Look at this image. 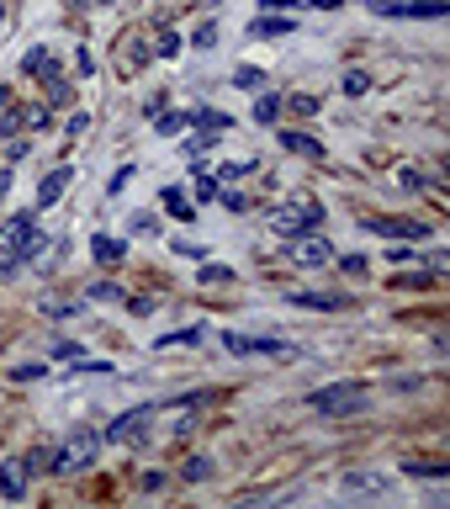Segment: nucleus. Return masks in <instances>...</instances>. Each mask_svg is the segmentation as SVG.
<instances>
[{
    "mask_svg": "<svg viewBox=\"0 0 450 509\" xmlns=\"http://www.w3.org/2000/svg\"><path fill=\"white\" fill-rule=\"evenodd\" d=\"M366 228L371 234H387V239H430V228L424 223H408V218H366Z\"/></svg>",
    "mask_w": 450,
    "mask_h": 509,
    "instance_id": "8",
    "label": "nucleus"
},
{
    "mask_svg": "<svg viewBox=\"0 0 450 509\" xmlns=\"http://www.w3.org/2000/svg\"><path fill=\"white\" fill-rule=\"evenodd\" d=\"M286 106H292V112H297V117H313V112H318V96H292V101H286Z\"/></svg>",
    "mask_w": 450,
    "mask_h": 509,
    "instance_id": "31",
    "label": "nucleus"
},
{
    "mask_svg": "<svg viewBox=\"0 0 450 509\" xmlns=\"http://www.w3.org/2000/svg\"><path fill=\"white\" fill-rule=\"evenodd\" d=\"M191 42H196V48H217V21H202V27L191 32Z\"/></svg>",
    "mask_w": 450,
    "mask_h": 509,
    "instance_id": "25",
    "label": "nucleus"
},
{
    "mask_svg": "<svg viewBox=\"0 0 450 509\" xmlns=\"http://www.w3.org/2000/svg\"><path fill=\"white\" fill-rule=\"evenodd\" d=\"M202 335H207V329L196 324V329H175V335H164V340H154V345H159V351H164V345H196Z\"/></svg>",
    "mask_w": 450,
    "mask_h": 509,
    "instance_id": "24",
    "label": "nucleus"
},
{
    "mask_svg": "<svg viewBox=\"0 0 450 509\" xmlns=\"http://www.w3.org/2000/svg\"><path fill=\"white\" fill-rule=\"evenodd\" d=\"M186 127H191V112H164V117H159V127H154V133H164V138H180V133H186Z\"/></svg>",
    "mask_w": 450,
    "mask_h": 509,
    "instance_id": "18",
    "label": "nucleus"
},
{
    "mask_svg": "<svg viewBox=\"0 0 450 509\" xmlns=\"http://www.w3.org/2000/svg\"><path fill=\"white\" fill-rule=\"evenodd\" d=\"M281 149L297 154V159H324V143L313 133H297V127H281Z\"/></svg>",
    "mask_w": 450,
    "mask_h": 509,
    "instance_id": "10",
    "label": "nucleus"
},
{
    "mask_svg": "<svg viewBox=\"0 0 450 509\" xmlns=\"http://www.w3.org/2000/svg\"><path fill=\"white\" fill-rule=\"evenodd\" d=\"M297 5H313V11H339L345 0H297Z\"/></svg>",
    "mask_w": 450,
    "mask_h": 509,
    "instance_id": "38",
    "label": "nucleus"
},
{
    "mask_svg": "<svg viewBox=\"0 0 450 509\" xmlns=\"http://www.w3.org/2000/svg\"><path fill=\"white\" fill-rule=\"evenodd\" d=\"M143 420H154V404H138V409H127V414H117L106 430H101V441H138V430H143Z\"/></svg>",
    "mask_w": 450,
    "mask_h": 509,
    "instance_id": "6",
    "label": "nucleus"
},
{
    "mask_svg": "<svg viewBox=\"0 0 450 509\" xmlns=\"http://www.w3.org/2000/svg\"><path fill=\"white\" fill-rule=\"evenodd\" d=\"M175 255H186V260H202L207 250H202V244H191V239H175Z\"/></svg>",
    "mask_w": 450,
    "mask_h": 509,
    "instance_id": "34",
    "label": "nucleus"
},
{
    "mask_svg": "<svg viewBox=\"0 0 450 509\" xmlns=\"http://www.w3.org/2000/svg\"><path fill=\"white\" fill-rule=\"evenodd\" d=\"M159 202H164V212H170V218H180V223H191V218H196V207H191V197H186L180 186H164V191H159Z\"/></svg>",
    "mask_w": 450,
    "mask_h": 509,
    "instance_id": "16",
    "label": "nucleus"
},
{
    "mask_svg": "<svg viewBox=\"0 0 450 509\" xmlns=\"http://www.w3.org/2000/svg\"><path fill=\"white\" fill-rule=\"evenodd\" d=\"M122 255H127V239H111V234H95L90 239V260L95 266H117Z\"/></svg>",
    "mask_w": 450,
    "mask_h": 509,
    "instance_id": "13",
    "label": "nucleus"
},
{
    "mask_svg": "<svg viewBox=\"0 0 450 509\" xmlns=\"http://www.w3.org/2000/svg\"><path fill=\"white\" fill-rule=\"evenodd\" d=\"M180 48H186V37H180V32H159V58H175Z\"/></svg>",
    "mask_w": 450,
    "mask_h": 509,
    "instance_id": "26",
    "label": "nucleus"
},
{
    "mask_svg": "<svg viewBox=\"0 0 450 509\" xmlns=\"http://www.w3.org/2000/svg\"><path fill=\"white\" fill-rule=\"evenodd\" d=\"M0 494L5 499H27V462H5L0 467Z\"/></svg>",
    "mask_w": 450,
    "mask_h": 509,
    "instance_id": "15",
    "label": "nucleus"
},
{
    "mask_svg": "<svg viewBox=\"0 0 450 509\" xmlns=\"http://www.w3.org/2000/svg\"><path fill=\"white\" fill-rule=\"evenodd\" d=\"M281 117V96H260L255 101V122H276Z\"/></svg>",
    "mask_w": 450,
    "mask_h": 509,
    "instance_id": "22",
    "label": "nucleus"
},
{
    "mask_svg": "<svg viewBox=\"0 0 450 509\" xmlns=\"http://www.w3.org/2000/svg\"><path fill=\"white\" fill-rule=\"evenodd\" d=\"M233 85H239V90H260V85H265V69H255V64H239V69H233Z\"/></svg>",
    "mask_w": 450,
    "mask_h": 509,
    "instance_id": "19",
    "label": "nucleus"
},
{
    "mask_svg": "<svg viewBox=\"0 0 450 509\" xmlns=\"http://www.w3.org/2000/svg\"><path fill=\"white\" fill-rule=\"evenodd\" d=\"M249 170H255V159H228L217 175H223V181H239V175H249Z\"/></svg>",
    "mask_w": 450,
    "mask_h": 509,
    "instance_id": "28",
    "label": "nucleus"
},
{
    "mask_svg": "<svg viewBox=\"0 0 450 509\" xmlns=\"http://www.w3.org/2000/svg\"><path fill=\"white\" fill-rule=\"evenodd\" d=\"M53 356H58V361H80V356H85V351H80V345H74V340H58V345H53Z\"/></svg>",
    "mask_w": 450,
    "mask_h": 509,
    "instance_id": "32",
    "label": "nucleus"
},
{
    "mask_svg": "<svg viewBox=\"0 0 450 509\" xmlns=\"http://www.w3.org/2000/svg\"><path fill=\"white\" fill-rule=\"evenodd\" d=\"M95 451H101V436L95 430H74L53 457H48V473H85V467H95Z\"/></svg>",
    "mask_w": 450,
    "mask_h": 509,
    "instance_id": "2",
    "label": "nucleus"
},
{
    "mask_svg": "<svg viewBox=\"0 0 450 509\" xmlns=\"http://www.w3.org/2000/svg\"><path fill=\"white\" fill-rule=\"evenodd\" d=\"M207 473H212V462H207V457H191V462L180 467V478H191V483H196V478H207Z\"/></svg>",
    "mask_w": 450,
    "mask_h": 509,
    "instance_id": "30",
    "label": "nucleus"
},
{
    "mask_svg": "<svg viewBox=\"0 0 450 509\" xmlns=\"http://www.w3.org/2000/svg\"><path fill=\"white\" fill-rule=\"evenodd\" d=\"M37 239V212H16L5 228H0V260H27V244Z\"/></svg>",
    "mask_w": 450,
    "mask_h": 509,
    "instance_id": "4",
    "label": "nucleus"
},
{
    "mask_svg": "<svg viewBox=\"0 0 450 509\" xmlns=\"http://www.w3.org/2000/svg\"><path fill=\"white\" fill-rule=\"evenodd\" d=\"M21 69H27V74H37V80H53V74H64V69H58V58H53L48 48H27Z\"/></svg>",
    "mask_w": 450,
    "mask_h": 509,
    "instance_id": "14",
    "label": "nucleus"
},
{
    "mask_svg": "<svg viewBox=\"0 0 450 509\" xmlns=\"http://www.w3.org/2000/svg\"><path fill=\"white\" fill-rule=\"evenodd\" d=\"M377 16H419V21H440L446 0H366Z\"/></svg>",
    "mask_w": 450,
    "mask_h": 509,
    "instance_id": "5",
    "label": "nucleus"
},
{
    "mask_svg": "<svg viewBox=\"0 0 450 509\" xmlns=\"http://www.w3.org/2000/svg\"><path fill=\"white\" fill-rule=\"evenodd\" d=\"M223 345H228L233 356H292L281 340H260V335H228Z\"/></svg>",
    "mask_w": 450,
    "mask_h": 509,
    "instance_id": "9",
    "label": "nucleus"
},
{
    "mask_svg": "<svg viewBox=\"0 0 450 509\" xmlns=\"http://www.w3.org/2000/svg\"><path fill=\"white\" fill-rule=\"evenodd\" d=\"M32 377H42V366H16L11 372V382H32Z\"/></svg>",
    "mask_w": 450,
    "mask_h": 509,
    "instance_id": "37",
    "label": "nucleus"
},
{
    "mask_svg": "<svg viewBox=\"0 0 450 509\" xmlns=\"http://www.w3.org/2000/svg\"><path fill=\"white\" fill-rule=\"evenodd\" d=\"M90 297H101V303H117V297H127V292H122L117 281H95V287H90Z\"/></svg>",
    "mask_w": 450,
    "mask_h": 509,
    "instance_id": "29",
    "label": "nucleus"
},
{
    "mask_svg": "<svg viewBox=\"0 0 450 509\" xmlns=\"http://www.w3.org/2000/svg\"><path fill=\"white\" fill-rule=\"evenodd\" d=\"M297 303L302 308H345V297H334V292H297Z\"/></svg>",
    "mask_w": 450,
    "mask_h": 509,
    "instance_id": "21",
    "label": "nucleus"
},
{
    "mask_svg": "<svg viewBox=\"0 0 450 509\" xmlns=\"http://www.w3.org/2000/svg\"><path fill=\"white\" fill-rule=\"evenodd\" d=\"M297 0H260V11H292Z\"/></svg>",
    "mask_w": 450,
    "mask_h": 509,
    "instance_id": "39",
    "label": "nucleus"
},
{
    "mask_svg": "<svg viewBox=\"0 0 450 509\" xmlns=\"http://www.w3.org/2000/svg\"><path fill=\"white\" fill-rule=\"evenodd\" d=\"M366 90H371V74L350 69V74H345V96H366Z\"/></svg>",
    "mask_w": 450,
    "mask_h": 509,
    "instance_id": "27",
    "label": "nucleus"
},
{
    "mask_svg": "<svg viewBox=\"0 0 450 509\" xmlns=\"http://www.w3.org/2000/svg\"><path fill=\"white\" fill-rule=\"evenodd\" d=\"M217 197H223V207H228V212H244V197H239V191H217Z\"/></svg>",
    "mask_w": 450,
    "mask_h": 509,
    "instance_id": "36",
    "label": "nucleus"
},
{
    "mask_svg": "<svg viewBox=\"0 0 450 509\" xmlns=\"http://www.w3.org/2000/svg\"><path fill=\"white\" fill-rule=\"evenodd\" d=\"M324 223V207L313 202V197H297V202H286L281 212H276V234H286V239H297V234H313Z\"/></svg>",
    "mask_w": 450,
    "mask_h": 509,
    "instance_id": "3",
    "label": "nucleus"
},
{
    "mask_svg": "<svg viewBox=\"0 0 450 509\" xmlns=\"http://www.w3.org/2000/svg\"><path fill=\"white\" fill-rule=\"evenodd\" d=\"M191 186H196V202H212V197H217V181H212V175H202V165L191 170Z\"/></svg>",
    "mask_w": 450,
    "mask_h": 509,
    "instance_id": "23",
    "label": "nucleus"
},
{
    "mask_svg": "<svg viewBox=\"0 0 450 509\" xmlns=\"http://www.w3.org/2000/svg\"><path fill=\"white\" fill-rule=\"evenodd\" d=\"M48 122V106H32V112H21V127H42Z\"/></svg>",
    "mask_w": 450,
    "mask_h": 509,
    "instance_id": "33",
    "label": "nucleus"
},
{
    "mask_svg": "<svg viewBox=\"0 0 450 509\" xmlns=\"http://www.w3.org/2000/svg\"><path fill=\"white\" fill-rule=\"evenodd\" d=\"M292 260H297V266H329V260H334V244L318 239V234H297V239H292Z\"/></svg>",
    "mask_w": 450,
    "mask_h": 509,
    "instance_id": "7",
    "label": "nucleus"
},
{
    "mask_svg": "<svg viewBox=\"0 0 450 509\" xmlns=\"http://www.w3.org/2000/svg\"><path fill=\"white\" fill-rule=\"evenodd\" d=\"M191 122L202 127V138H223V133L233 127V117H228V112H212V106H196V112H191Z\"/></svg>",
    "mask_w": 450,
    "mask_h": 509,
    "instance_id": "11",
    "label": "nucleus"
},
{
    "mask_svg": "<svg viewBox=\"0 0 450 509\" xmlns=\"http://www.w3.org/2000/svg\"><path fill=\"white\" fill-rule=\"evenodd\" d=\"M249 32H255V37H286V32H292V21H286V11H265Z\"/></svg>",
    "mask_w": 450,
    "mask_h": 509,
    "instance_id": "17",
    "label": "nucleus"
},
{
    "mask_svg": "<svg viewBox=\"0 0 450 509\" xmlns=\"http://www.w3.org/2000/svg\"><path fill=\"white\" fill-rule=\"evenodd\" d=\"M308 409L324 414V420H350L366 409V382H329V388H313L308 393Z\"/></svg>",
    "mask_w": 450,
    "mask_h": 509,
    "instance_id": "1",
    "label": "nucleus"
},
{
    "mask_svg": "<svg viewBox=\"0 0 450 509\" xmlns=\"http://www.w3.org/2000/svg\"><path fill=\"white\" fill-rule=\"evenodd\" d=\"M69 175H74L69 165H58V170H48V175H42V186H37V207H53V202L64 197V186H69Z\"/></svg>",
    "mask_w": 450,
    "mask_h": 509,
    "instance_id": "12",
    "label": "nucleus"
},
{
    "mask_svg": "<svg viewBox=\"0 0 450 509\" xmlns=\"http://www.w3.org/2000/svg\"><path fill=\"white\" fill-rule=\"evenodd\" d=\"M339 266H345V276H366V255H345Z\"/></svg>",
    "mask_w": 450,
    "mask_h": 509,
    "instance_id": "35",
    "label": "nucleus"
},
{
    "mask_svg": "<svg viewBox=\"0 0 450 509\" xmlns=\"http://www.w3.org/2000/svg\"><path fill=\"white\" fill-rule=\"evenodd\" d=\"M5 106H11V85H0V112H5Z\"/></svg>",
    "mask_w": 450,
    "mask_h": 509,
    "instance_id": "41",
    "label": "nucleus"
},
{
    "mask_svg": "<svg viewBox=\"0 0 450 509\" xmlns=\"http://www.w3.org/2000/svg\"><path fill=\"white\" fill-rule=\"evenodd\" d=\"M196 281H202V287H228V281H233V266H202Z\"/></svg>",
    "mask_w": 450,
    "mask_h": 509,
    "instance_id": "20",
    "label": "nucleus"
},
{
    "mask_svg": "<svg viewBox=\"0 0 450 509\" xmlns=\"http://www.w3.org/2000/svg\"><path fill=\"white\" fill-rule=\"evenodd\" d=\"M11 181H16V175H11V170H0V202H5V191H11Z\"/></svg>",
    "mask_w": 450,
    "mask_h": 509,
    "instance_id": "40",
    "label": "nucleus"
}]
</instances>
